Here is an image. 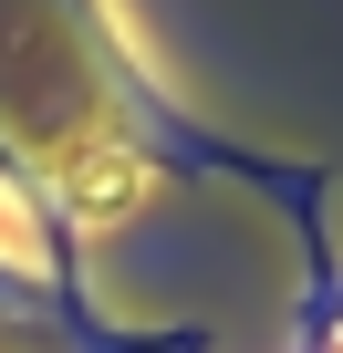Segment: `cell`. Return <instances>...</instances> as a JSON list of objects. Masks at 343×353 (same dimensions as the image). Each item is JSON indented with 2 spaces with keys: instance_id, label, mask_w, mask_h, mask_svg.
Instances as JSON below:
<instances>
[{
  "instance_id": "obj_1",
  "label": "cell",
  "mask_w": 343,
  "mask_h": 353,
  "mask_svg": "<svg viewBox=\"0 0 343 353\" xmlns=\"http://www.w3.org/2000/svg\"><path fill=\"white\" fill-rule=\"evenodd\" d=\"M0 176L52 229V281H73V219L125 208L156 176H239V188L281 198V219L302 229L291 353H322L343 322V260L322 239V166H271L250 145L198 135L188 114H166L94 0H0Z\"/></svg>"
}]
</instances>
